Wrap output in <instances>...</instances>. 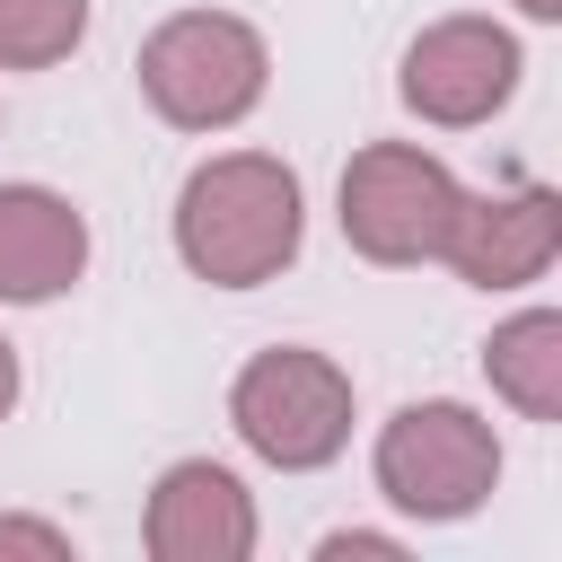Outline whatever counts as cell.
Masks as SVG:
<instances>
[{
    "label": "cell",
    "instance_id": "cell-1",
    "mask_svg": "<svg viewBox=\"0 0 562 562\" xmlns=\"http://www.w3.org/2000/svg\"><path fill=\"white\" fill-rule=\"evenodd\" d=\"M307 246L299 167L272 149H220L176 184V263L211 290H263Z\"/></svg>",
    "mask_w": 562,
    "mask_h": 562
},
{
    "label": "cell",
    "instance_id": "cell-2",
    "mask_svg": "<svg viewBox=\"0 0 562 562\" xmlns=\"http://www.w3.org/2000/svg\"><path fill=\"white\" fill-rule=\"evenodd\" d=\"M140 97L176 132H237L272 88V44L237 9H176L140 35Z\"/></svg>",
    "mask_w": 562,
    "mask_h": 562
},
{
    "label": "cell",
    "instance_id": "cell-3",
    "mask_svg": "<svg viewBox=\"0 0 562 562\" xmlns=\"http://www.w3.org/2000/svg\"><path fill=\"white\" fill-rule=\"evenodd\" d=\"M369 474H378V492L404 518L457 527V518H474L501 492V430L474 404H457V395H422V404H395L378 422Z\"/></svg>",
    "mask_w": 562,
    "mask_h": 562
},
{
    "label": "cell",
    "instance_id": "cell-4",
    "mask_svg": "<svg viewBox=\"0 0 562 562\" xmlns=\"http://www.w3.org/2000/svg\"><path fill=\"white\" fill-rule=\"evenodd\" d=\"M228 430L272 474H316L351 448V369L307 342H272L228 378Z\"/></svg>",
    "mask_w": 562,
    "mask_h": 562
},
{
    "label": "cell",
    "instance_id": "cell-5",
    "mask_svg": "<svg viewBox=\"0 0 562 562\" xmlns=\"http://www.w3.org/2000/svg\"><path fill=\"white\" fill-rule=\"evenodd\" d=\"M457 193L465 184H457V167L439 149H422V140H369L342 167L334 220H342V246L360 263L404 272V263H439V237L457 220Z\"/></svg>",
    "mask_w": 562,
    "mask_h": 562
},
{
    "label": "cell",
    "instance_id": "cell-6",
    "mask_svg": "<svg viewBox=\"0 0 562 562\" xmlns=\"http://www.w3.org/2000/svg\"><path fill=\"white\" fill-rule=\"evenodd\" d=\"M518 70H527L518 35H509L501 18H483V9H457V18H430V26L404 44L395 97H404V114L430 123V132H474V123H492V114L518 97Z\"/></svg>",
    "mask_w": 562,
    "mask_h": 562
},
{
    "label": "cell",
    "instance_id": "cell-7",
    "mask_svg": "<svg viewBox=\"0 0 562 562\" xmlns=\"http://www.w3.org/2000/svg\"><path fill=\"white\" fill-rule=\"evenodd\" d=\"M562 255V193L553 184H501V193H457V220L439 237V263L465 290H536Z\"/></svg>",
    "mask_w": 562,
    "mask_h": 562
},
{
    "label": "cell",
    "instance_id": "cell-8",
    "mask_svg": "<svg viewBox=\"0 0 562 562\" xmlns=\"http://www.w3.org/2000/svg\"><path fill=\"white\" fill-rule=\"evenodd\" d=\"M255 492L237 465L220 457H176L158 483H149V509H140V544L158 562H246L255 553Z\"/></svg>",
    "mask_w": 562,
    "mask_h": 562
},
{
    "label": "cell",
    "instance_id": "cell-9",
    "mask_svg": "<svg viewBox=\"0 0 562 562\" xmlns=\"http://www.w3.org/2000/svg\"><path fill=\"white\" fill-rule=\"evenodd\" d=\"M88 272V211L53 184H0V307H44Z\"/></svg>",
    "mask_w": 562,
    "mask_h": 562
},
{
    "label": "cell",
    "instance_id": "cell-10",
    "mask_svg": "<svg viewBox=\"0 0 562 562\" xmlns=\"http://www.w3.org/2000/svg\"><path fill=\"white\" fill-rule=\"evenodd\" d=\"M483 378L518 422H562V307H518L483 334Z\"/></svg>",
    "mask_w": 562,
    "mask_h": 562
},
{
    "label": "cell",
    "instance_id": "cell-11",
    "mask_svg": "<svg viewBox=\"0 0 562 562\" xmlns=\"http://www.w3.org/2000/svg\"><path fill=\"white\" fill-rule=\"evenodd\" d=\"M88 44V0H0V70H61Z\"/></svg>",
    "mask_w": 562,
    "mask_h": 562
},
{
    "label": "cell",
    "instance_id": "cell-12",
    "mask_svg": "<svg viewBox=\"0 0 562 562\" xmlns=\"http://www.w3.org/2000/svg\"><path fill=\"white\" fill-rule=\"evenodd\" d=\"M0 553H26V562H70V527L26 518V509H0Z\"/></svg>",
    "mask_w": 562,
    "mask_h": 562
},
{
    "label": "cell",
    "instance_id": "cell-13",
    "mask_svg": "<svg viewBox=\"0 0 562 562\" xmlns=\"http://www.w3.org/2000/svg\"><path fill=\"white\" fill-rule=\"evenodd\" d=\"M404 562V536H378V527H334L325 544H316V562Z\"/></svg>",
    "mask_w": 562,
    "mask_h": 562
},
{
    "label": "cell",
    "instance_id": "cell-14",
    "mask_svg": "<svg viewBox=\"0 0 562 562\" xmlns=\"http://www.w3.org/2000/svg\"><path fill=\"white\" fill-rule=\"evenodd\" d=\"M18 386H26V378H18V342H9V334H0V422H9V413H18Z\"/></svg>",
    "mask_w": 562,
    "mask_h": 562
},
{
    "label": "cell",
    "instance_id": "cell-15",
    "mask_svg": "<svg viewBox=\"0 0 562 562\" xmlns=\"http://www.w3.org/2000/svg\"><path fill=\"white\" fill-rule=\"evenodd\" d=\"M518 18H536V26H553V18H562V0H518Z\"/></svg>",
    "mask_w": 562,
    "mask_h": 562
}]
</instances>
